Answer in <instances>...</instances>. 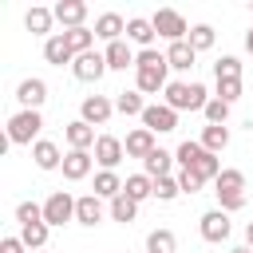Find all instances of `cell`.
I'll return each instance as SVG.
<instances>
[{
  "instance_id": "13",
  "label": "cell",
  "mask_w": 253,
  "mask_h": 253,
  "mask_svg": "<svg viewBox=\"0 0 253 253\" xmlns=\"http://www.w3.org/2000/svg\"><path fill=\"white\" fill-rule=\"evenodd\" d=\"M63 138H67V150H95V142H99L95 126H91V123H83V119L67 123V126H63Z\"/></svg>"
},
{
  "instance_id": "7",
  "label": "cell",
  "mask_w": 253,
  "mask_h": 253,
  "mask_svg": "<svg viewBox=\"0 0 253 253\" xmlns=\"http://www.w3.org/2000/svg\"><path fill=\"white\" fill-rule=\"evenodd\" d=\"M142 126L150 134H170V130H178V111H170L166 103H150L142 111Z\"/></svg>"
},
{
  "instance_id": "45",
  "label": "cell",
  "mask_w": 253,
  "mask_h": 253,
  "mask_svg": "<svg viewBox=\"0 0 253 253\" xmlns=\"http://www.w3.org/2000/svg\"><path fill=\"white\" fill-rule=\"evenodd\" d=\"M28 253H43V249H28Z\"/></svg>"
},
{
  "instance_id": "33",
  "label": "cell",
  "mask_w": 253,
  "mask_h": 253,
  "mask_svg": "<svg viewBox=\"0 0 253 253\" xmlns=\"http://www.w3.org/2000/svg\"><path fill=\"white\" fill-rule=\"evenodd\" d=\"M47 233H51V225H47V221H36V225H20V241H24L28 249H43V245H47Z\"/></svg>"
},
{
  "instance_id": "6",
  "label": "cell",
  "mask_w": 253,
  "mask_h": 253,
  "mask_svg": "<svg viewBox=\"0 0 253 253\" xmlns=\"http://www.w3.org/2000/svg\"><path fill=\"white\" fill-rule=\"evenodd\" d=\"M16 103H20V111H40V107L47 103V83H43L40 75L20 79V87H16Z\"/></svg>"
},
{
  "instance_id": "42",
  "label": "cell",
  "mask_w": 253,
  "mask_h": 253,
  "mask_svg": "<svg viewBox=\"0 0 253 253\" xmlns=\"http://www.w3.org/2000/svg\"><path fill=\"white\" fill-rule=\"evenodd\" d=\"M245 51H249V55H253V28H249V32H245Z\"/></svg>"
},
{
  "instance_id": "38",
  "label": "cell",
  "mask_w": 253,
  "mask_h": 253,
  "mask_svg": "<svg viewBox=\"0 0 253 253\" xmlns=\"http://www.w3.org/2000/svg\"><path fill=\"white\" fill-rule=\"evenodd\" d=\"M178 194H182V190H178V178H174V174L154 178V198H158V202H178Z\"/></svg>"
},
{
  "instance_id": "37",
  "label": "cell",
  "mask_w": 253,
  "mask_h": 253,
  "mask_svg": "<svg viewBox=\"0 0 253 253\" xmlns=\"http://www.w3.org/2000/svg\"><path fill=\"white\" fill-rule=\"evenodd\" d=\"M202 115H206V123H210V126H225V119H229V103H221V99L213 95V99L206 103V111H202Z\"/></svg>"
},
{
  "instance_id": "17",
  "label": "cell",
  "mask_w": 253,
  "mask_h": 253,
  "mask_svg": "<svg viewBox=\"0 0 253 253\" xmlns=\"http://www.w3.org/2000/svg\"><path fill=\"white\" fill-rule=\"evenodd\" d=\"M123 36H126V20H123L119 12H103V16H95V40L115 43V40H123Z\"/></svg>"
},
{
  "instance_id": "28",
  "label": "cell",
  "mask_w": 253,
  "mask_h": 253,
  "mask_svg": "<svg viewBox=\"0 0 253 253\" xmlns=\"http://www.w3.org/2000/svg\"><path fill=\"white\" fill-rule=\"evenodd\" d=\"M146 253H178V237H174V229H166V225L150 229V233H146Z\"/></svg>"
},
{
  "instance_id": "19",
  "label": "cell",
  "mask_w": 253,
  "mask_h": 253,
  "mask_svg": "<svg viewBox=\"0 0 253 253\" xmlns=\"http://www.w3.org/2000/svg\"><path fill=\"white\" fill-rule=\"evenodd\" d=\"M103 55H107V67H111V71H126V67H134V59H138V51H134L126 40L107 43V47H103Z\"/></svg>"
},
{
  "instance_id": "40",
  "label": "cell",
  "mask_w": 253,
  "mask_h": 253,
  "mask_svg": "<svg viewBox=\"0 0 253 253\" xmlns=\"http://www.w3.org/2000/svg\"><path fill=\"white\" fill-rule=\"evenodd\" d=\"M174 178H178V190H182V194H198V190L206 186V178H202L198 170H178Z\"/></svg>"
},
{
  "instance_id": "43",
  "label": "cell",
  "mask_w": 253,
  "mask_h": 253,
  "mask_svg": "<svg viewBox=\"0 0 253 253\" xmlns=\"http://www.w3.org/2000/svg\"><path fill=\"white\" fill-rule=\"evenodd\" d=\"M245 245H249V249H253V221H249V225H245Z\"/></svg>"
},
{
  "instance_id": "25",
  "label": "cell",
  "mask_w": 253,
  "mask_h": 253,
  "mask_svg": "<svg viewBox=\"0 0 253 253\" xmlns=\"http://www.w3.org/2000/svg\"><path fill=\"white\" fill-rule=\"evenodd\" d=\"M194 59H198V51L190 47V40H182V43H170V47H166V63H170V71H190V67H194Z\"/></svg>"
},
{
  "instance_id": "3",
  "label": "cell",
  "mask_w": 253,
  "mask_h": 253,
  "mask_svg": "<svg viewBox=\"0 0 253 253\" xmlns=\"http://www.w3.org/2000/svg\"><path fill=\"white\" fill-rule=\"evenodd\" d=\"M198 233H202V241L221 245V241H229L233 221H229V213H225V210H206V213L198 217Z\"/></svg>"
},
{
  "instance_id": "9",
  "label": "cell",
  "mask_w": 253,
  "mask_h": 253,
  "mask_svg": "<svg viewBox=\"0 0 253 253\" xmlns=\"http://www.w3.org/2000/svg\"><path fill=\"white\" fill-rule=\"evenodd\" d=\"M95 162H99V170H115L123 158H126V146H123V138H115V134H99V142H95Z\"/></svg>"
},
{
  "instance_id": "44",
  "label": "cell",
  "mask_w": 253,
  "mask_h": 253,
  "mask_svg": "<svg viewBox=\"0 0 253 253\" xmlns=\"http://www.w3.org/2000/svg\"><path fill=\"white\" fill-rule=\"evenodd\" d=\"M229 253H253V249H249V245H245V241H241V245H233V249H229Z\"/></svg>"
},
{
  "instance_id": "20",
  "label": "cell",
  "mask_w": 253,
  "mask_h": 253,
  "mask_svg": "<svg viewBox=\"0 0 253 253\" xmlns=\"http://www.w3.org/2000/svg\"><path fill=\"white\" fill-rule=\"evenodd\" d=\"M174 150H162V146H154L146 158H142V174H150V178H166V174H174Z\"/></svg>"
},
{
  "instance_id": "5",
  "label": "cell",
  "mask_w": 253,
  "mask_h": 253,
  "mask_svg": "<svg viewBox=\"0 0 253 253\" xmlns=\"http://www.w3.org/2000/svg\"><path fill=\"white\" fill-rule=\"evenodd\" d=\"M107 71H111V67H107V55H103V51H83V55H75V63H71V75H75L79 83H99Z\"/></svg>"
},
{
  "instance_id": "2",
  "label": "cell",
  "mask_w": 253,
  "mask_h": 253,
  "mask_svg": "<svg viewBox=\"0 0 253 253\" xmlns=\"http://www.w3.org/2000/svg\"><path fill=\"white\" fill-rule=\"evenodd\" d=\"M150 24H154V32H158L166 43H182V40H190V24H186V16L174 12V8H158V12L150 16Z\"/></svg>"
},
{
  "instance_id": "32",
  "label": "cell",
  "mask_w": 253,
  "mask_h": 253,
  "mask_svg": "<svg viewBox=\"0 0 253 253\" xmlns=\"http://www.w3.org/2000/svg\"><path fill=\"white\" fill-rule=\"evenodd\" d=\"M63 40H67V47H71L75 55L95 51V28H71V32H63Z\"/></svg>"
},
{
  "instance_id": "1",
  "label": "cell",
  "mask_w": 253,
  "mask_h": 253,
  "mask_svg": "<svg viewBox=\"0 0 253 253\" xmlns=\"http://www.w3.org/2000/svg\"><path fill=\"white\" fill-rule=\"evenodd\" d=\"M43 130V115L40 111H16L8 119V142L12 146H36Z\"/></svg>"
},
{
  "instance_id": "14",
  "label": "cell",
  "mask_w": 253,
  "mask_h": 253,
  "mask_svg": "<svg viewBox=\"0 0 253 253\" xmlns=\"http://www.w3.org/2000/svg\"><path fill=\"white\" fill-rule=\"evenodd\" d=\"M154 40H158V32H154V24L146 16H130L126 20V43H134L138 51H146V47H154Z\"/></svg>"
},
{
  "instance_id": "21",
  "label": "cell",
  "mask_w": 253,
  "mask_h": 253,
  "mask_svg": "<svg viewBox=\"0 0 253 253\" xmlns=\"http://www.w3.org/2000/svg\"><path fill=\"white\" fill-rule=\"evenodd\" d=\"M43 59H47L51 67H63V63L71 67V63H75V51L67 47V40H63V32H55L51 40H43Z\"/></svg>"
},
{
  "instance_id": "35",
  "label": "cell",
  "mask_w": 253,
  "mask_h": 253,
  "mask_svg": "<svg viewBox=\"0 0 253 253\" xmlns=\"http://www.w3.org/2000/svg\"><path fill=\"white\" fill-rule=\"evenodd\" d=\"M213 79H241V59L237 55H217L213 59Z\"/></svg>"
},
{
  "instance_id": "29",
  "label": "cell",
  "mask_w": 253,
  "mask_h": 253,
  "mask_svg": "<svg viewBox=\"0 0 253 253\" xmlns=\"http://www.w3.org/2000/svg\"><path fill=\"white\" fill-rule=\"evenodd\" d=\"M107 213H111V221L130 225V221L138 217V202H134V198H126V194H119L115 202H107Z\"/></svg>"
},
{
  "instance_id": "31",
  "label": "cell",
  "mask_w": 253,
  "mask_h": 253,
  "mask_svg": "<svg viewBox=\"0 0 253 253\" xmlns=\"http://www.w3.org/2000/svg\"><path fill=\"white\" fill-rule=\"evenodd\" d=\"M198 142H202V146H206L210 154H221V150L229 146V126H210V123H206V126H202V138H198Z\"/></svg>"
},
{
  "instance_id": "12",
  "label": "cell",
  "mask_w": 253,
  "mask_h": 253,
  "mask_svg": "<svg viewBox=\"0 0 253 253\" xmlns=\"http://www.w3.org/2000/svg\"><path fill=\"white\" fill-rule=\"evenodd\" d=\"M170 75V63H162V67H138L134 71V91H142V95H158V91H166V79Z\"/></svg>"
},
{
  "instance_id": "23",
  "label": "cell",
  "mask_w": 253,
  "mask_h": 253,
  "mask_svg": "<svg viewBox=\"0 0 253 253\" xmlns=\"http://www.w3.org/2000/svg\"><path fill=\"white\" fill-rule=\"evenodd\" d=\"M123 146H126V158H146L158 142H154V134H150L146 126H134V130L123 138Z\"/></svg>"
},
{
  "instance_id": "34",
  "label": "cell",
  "mask_w": 253,
  "mask_h": 253,
  "mask_svg": "<svg viewBox=\"0 0 253 253\" xmlns=\"http://www.w3.org/2000/svg\"><path fill=\"white\" fill-rule=\"evenodd\" d=\"M213 40H217V32H213L210 24H194V28H190V47H194V51H210Z\"/></svg>"
},
{
  "instance_id": "27",
  "label": "cell",
  "mask_w": 253,
  "mask_h": 253,
  "mask_svg": "<svg viewBox=\"0 0 253 253\" xmlns=\"http://www.w3.org/2000/svg\"><path fill=\"white\" fill-rule=\"evenodd\" d=\"M123 194L134 198V202L142 206L146 198H154V178H150V174H130V178L123 182Z\"/></svg>"
},
{
  "instance_id": "18",
  "label": "cell",
  "mask_w": 253,
  "mask_h": 253,
  "mask_svg": "<svg viewBox=\"0 0 253 253\" xmlns=\"http://www.w3.org/2000/svg\"><path fill=\"white\" fill-rule=\"evenodd\" d=\"M51 24H55V12H51V8H43V4L28 8V16H24V28H28L32 36H43V40H51V36H55V32H51Z\"/></svg>"
},
{
  "instance_id": "30",
  "label": "cell",
  "mask_w": 253,
  "mask_h": 253,
  "mask_svg": "<svg viewBox=\"0 0 253 253\" xmlns=\"http://www.w3.org/2000/svg\"><path fill=\"white\" fill-rule=\"evenodd\" d=\"M146 107H150V103L142 99V91H119V95H115V111H119V115H138V119H142Z\"/></svg>"
},
{
  "instance_id": "39",
  "label": "cell",
  "mask_w": 253,
  "mask_h": 253,
  "mask_svg": "<svg viewBox=\"0 0 253 253\" xmlns=\"http://www.w3.org/2000/svg\"><path fill=\"white\" fill-rule=\"evenodd\" d=\"M16 221H20V225L43 221V206H40V202H20V206H16Z\"/></svg>"
},
{
  "instance_id": "46",
  "label": "cell",
  "mask_w": 253,
  "mask_h": 253,
  "mask_svg": "<svg viewBox=\"0 0 253 253\" xmlns=\"http://www.w3.org/2000/svg\"><path fill=\"white\" fill-rule=\"evenodd\" d=\"M123 253H126V249H123Z\"/></svg>"
},
{
  "instance_id": "4",
  "label": "cell",
  "mask_w": 253,
  "mask_h": 253,
  "mask_svg": "<svg viewBox=\"0 0 253 253\" xmlns=\"http://www.w3.org/2000/svg\"><path fill=\"white\" fill-rule=\"evenodd\" d=\"M43 221H47L51 229H59V225L75 221V198H71L67 190H55V194H47V202H43Z\"/></svg>"
},
{
  "instance_id": "16",
  "label": "cell",
  "mask_w": 253,
  "mask_h": 253,
  "mask_svg": "<svg viewBox=\"0 0 253 253\" xmlns=\"http://www.w3.org/2000/svg\"><path fill=\"white\" fill-rule=\"evenodd\" d=\"M51 12H55V20L63 24V32H71V28H87V24H83V20H87V4H83V0H59Z\"/></svg>"
},
{
  "instance_id": "41",
  "label": "cell",
  "mask_w": 253,
  "mask_h": 253,
  "mask_svg": "<svg viewBox=\"0 0 253 253\" xmlns=\"http://www.w3.org/2000/svg\"><path fill=\"white\" fill-rule=\"evenodd\" d=\"M0 253H28V245H24L20 233H16V237H4V241H0Z\"/></svg>"
},
{
  "instance_id": "11",
  "label": "cell",
  "mask_w": 253,
  "mask_h": 253,
  "mask_svg": "<svg viewBox=\"0 0 253 253\" xmlns=\"http://www.w3.org/2000/svg\"><path fill=\"white\" fill-rule=\"evenodd\" d=\"M103 217H111V213H107V206H103L99 194H83V198H75V221H79V225L95 229Z\"/></svg>"
},
{
  "instance_id": "8",
  "label": "cell",
  "mask_w": 253,
  "mask_h": 253,
  "mask_svg": "<svg viewBox=\"0 0 253 253\" xmlns=\"http://www.w3.org/2000/svg\"><path fill=\"white\" fill-rule=\"evenodd\" d=\"M111 115H115V99H107V95H87L79 103V119L91 123V126H107Z\"/></svg>"
},
{
  "instance_id": "26",
  "label": "cell",
  "mask_w": 253,
  "mask_h": 253,
  "mask_svg": "<svg viewBox=\"0 0 253 253\" xmlns=\"http://www.w3.org/2000/svg\"><path fill=\"white\" fill-rule=\"evenodd\" d=\"M174 158H178V170H198V162L206 158V146L198 138H186V142H178Z\"/></svg>"
},
{
  "instance_id": "15",
  "label": "cell",
  "mask_w": 253,
  "mask_h": 253,
  "mask_svg": "<svg viewBox=\"0 0 253 253\" xmlns=\"http://www.w3.org/2000/svg\"><path fill=\"white\" fill-rule=\"evenodd\" d=\"M213 194H217V198H249V194H245V174H241L237 166H225V170L217 174V182H213Z\"/></svg>"
},
{
  "instance_id": "10",
  "label": "cell",
  "mask_w": 253,
  "mask_h": 253,
  "mask_svg": "<svg viewBox=\"0 0 253 253\" xmlns=\"http://www.w3.org/2000/svg\"><path fill=\"white\" fill-rule=\"evenodd\" d=\"M59 170H63L67 182H83V178H91V170H95V154H91V150H67Z\"/></svg>"
},
{
  "instance_id": "36",
  "label": "cell",
  "mask_w": 253,
  "mask_h": 253,
  "mask_svg": "<svg viewBox=\"0 0 253 253\" xmlns=\"http://www.w3.org/2000/svg\"><path fill=\"white\" fill-rule=\"evenodd\" d=\"M213 95H217L221 103H229V107H233V103H237V99L245 95V87H241V79H217Z\"/></svg>"
},
{
  "instance_id": "24",
  "label": "cell",
  "mask_w": 253,
  "mask_h": 253,
  "mask_svg": "<svg viewBox=\"0 0 253 253\" xmlns=\"http://www.w3.org/2000/svg\"><path fill=\"white\" fill-rule=\"evenodd\" d=\"M123 182H126V178H119V170H99V174H95V190H91V194H99L103 202H115V198L123 194Z\"/></svg>"
},
{
  "instance_id": "22",
  "label": "cell",
  "mask_w": 253,
  "mask_h": 253,
  "mask_svg": "<svg viewBox=\"0 0 253 253\" xmlns=\"http://www.w3.org/2000/svg\"><path fill=\"white\" fill-rule=\"evenodd\" d=\"M32 162H36L40 170H59V166H63V150H59L51 138H40V142L32 146Z\"/></svg>"
}]
</instances>
